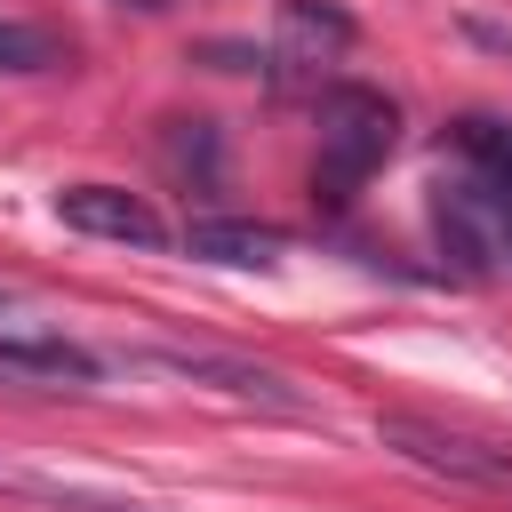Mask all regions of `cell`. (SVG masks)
<instances>
[{
    "label": "cell",
    "mask_w": 512,
    "mask_h": 512,
    "mask_svg": "<svg viewBox=\"0 0 512 512\" xmlns=\"http://www.w3.org/2000/svg\"><path fill=\"white\" fill-rule=\"evenodd\" d=\"M152 368H168L184 384H208V392H232V400H256V408H304L288 392V376H272L256 360H232V352H184V344H168V352H152Z\"/></svg>",
    "instance_id": "obj_5"
},
{
    "label": "cell",
    "mask_w": 512,
    "mask_h": 512,
    "mask_svg": "<svg viewBox=\"0 0 512 512\" xmlns=\"http://www.w3.org/2000/svg\"><path fill=\"white\" fill-rule=\"evenodd\" d=\"M392 144H400V112H392L384 88H360V80L328 88V96H320V160H312V192H320L328 208H344V200L392 160Z\"/></svg>",
    "instance_id": "obj_1"
},
{
    "label": "cell",
    "mask_w": 512,
    "mask_h": 512,
    "mask_svg": "<svg viewBox=\"0 0 512 512\" xmlns=\"http://www.w3.org/2000/svg\"><path fill=\"white\" fill-rule=\"evenodd\" d=\"M56 216H64L72 232L120 240V248H160V240H168V224L152 216V200L128 192V184H64V192H56Z\"/></svg>",
    "instance_id": "obj_3"
},
{
    "label": "cell",
    "mask_w": 512,
    "mask_h": 512,
    "mask_svg": "<svg viewBox=\"0 0 512 512\" xmlns=\"http://www.w3.org/2000/svg\"><path fill=\"white\" fill-rule=\"evenodd\" d=\"M0 376L8 384H96V352L64 336H0Z\"/></svg>",
    "instance_id": "obj_7"
},
{
    "label": "cell",
    "mask_w": 512,
    "mask_h": 512,
    "mask_svg": "<svg viewBox=\"0 0 512 512\" xmlns=\"http://www.w3.org/2000/svg\"><path fill=\"white\" fill-rule=\"evenodd\" d=\"M344 48H352V16L344 8H328V0H280V16H272V64H280V80H312Z\"/></svg>",
    "instance_id": "obj_4"
},
{
    "label": "cell",
    "mask_w": 512,
    "mask_h": 512,
    "mask_svg": "<svg viewBox=\"0 0 512 512\" xmlns=\"http://www.w3.org/2000/svg\"><path fill=\"white\" fill-rule=\"evenodd\" d=\"M448 144L472 160L480 184H512V120H504V112H464V120L448 128Z\"/></svg>",
    "instance_id": "obj_8"
},
{
    "label": "cell",
    "mask_w": 512,
    "mask_h": 512,
    "mask_svg": "<svg viewBox=\"0 0 512 512\" xmlns=\"http://www.w3.org/2000/svg\"><path fill=\"white\" fill-rule=\"evenodd\" d=\"M64 64V40L40 24H0V72H48Z\"/></svg>",
    "instance_id": "obj_9"
},
{
    "label": "cell",
    "mask_w": 512,
    "mask_h": 512,
    "mask_svg": "<svg viewBox=\"0 0 512 512\" xmlns=\"http://www.w3.org/2000/svg\"><path fill=\"white\" fill-rule=\"evenodd\" d=\"M136 8H160V0H136Z\"/></svg>",
    "instance_id": "obj_11"
},
{
    "label": "cell",
    "mask_w": 512,
    "mask_h": 512,
    "mask_svg": "<svg viewBox=\"0 0 512 512\" xmlns=\"http://www.w3.org/2000/svg\"><path fill=\"white\" fill-rule=\"evenodd\" d=\"M376 440H384L400 464L432 472V480H456V488H488V496H512V440H488V432H456V424H432V416H408V408L376 416Z\"/></svg>",
    "instance_id": "obj_2"
},
{
    "label": "cell",
    "mask_w": 512,
    "mask_h": 512,
    "mask_svg": "<svg viewBox=\"0 0 512 512\" xmlns=\"http://www.w3.org/2000/svg\"><path fill=\"white\" fill-rule=\"evenodd\" d=\"M488 208H496V240L512 248V184H488Z\"/></svg>",
    "instance_id": "obj_10"
},
{
    "label": "cell",
    "mask_w": 512,
    "mask_h": 512,
    "mask_svg": "<svg viewBox=\"0 0 512 512\" xmlns=\"http://www.w3.org/2000/svg\"><path fill=\"white\" fill-rule=\"evenodd\" d=\"M184 256L232 264V272H264V264H280V232L248 224V216H200V224H184Z\"/></svg>",
    "instance_id": "obj_6"
}]
</instances>
